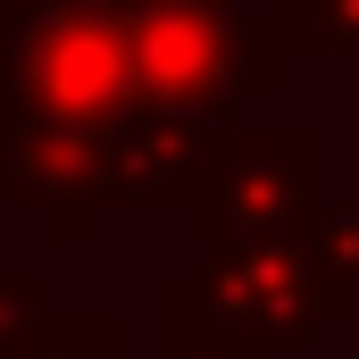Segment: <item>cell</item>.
Instances as JSON below:
<instances>
[{
	"label": "cell",
	"instance_id": "cell-2",
	"mask_svg": "<svg viewBox=\"0 0 359 359\" xmlns=\"http://www.w3.org/2000/svg\"><path fill=\"white\" fill-rule=\"evenodd\" d=\"M126 109H142L126 0H17L0 126H117Z\"/></svg>",
	"mask_w": 359,
	"mask_h": 359
},
{
	"label": "cell",
	"instance_id": "cell-8",
	"mask_svg": "<svg viewBox=\"0 0 359 359\" xmlns=\"http://www.w3.org/2000/svg\"><path fill=\"white\" fill-rule=\"evenodd\" d=\"M301 251L334 276L343 292H359V201H318L301 226Z\"/></svg>",
	"mask_w": 359,
	"mask_h": 359
},
{
	"label": "cell",
	"instance_id": "cell-7",
	"mask_svg": "<svg viewBox=\"0 0 359 359\" xmlns=\"http://www.w3.org/2000/svg\"><path fill=\"white\" fill-rule=\"evenodd\" d=\"M59 301L42 276H0V359H42L59 343Z\"/></svg>",
	"mask_w": 359,
	"mask_h": 359
},
{
	"label": "cell",
	"instance_id": "cell-11",
	"mask_svg": "<svg viewBox=\"0 0 359 359\" xmlns=\"http://www.w3.org/2000/svg\"><path fill=\"white\" fill-rule=\"evenodd\" d=\"M159 359H243L234 343H217V334H184V326H159Z\"/></svg>",
	"mask_w": 359,
	"mask_h": 359
},
{
	"label": "cell",
	"instance_id": "cell-13",
	"mask_svg": "<svg viewBox=\"0 0 359 359\" xmlns=\"http://www.w3.org/2000/svg\"><path fill=\"white\" fill-rule=\"evenodd\" d=\"M326 359H359V351H326Z\"/></svg>",
	"mask_w": 359,
	"mask_h": 359
},
{
	"label": "cell",
	"instance_id": "cell-6",
	"mask_svg": "<svg viewBox=\"0 0 359 359\" xmlns=\"http://www.w3.org/2000/svg\"><path fill=\"white\" fill-rule=\"evenodd\" d=\"M34 201L50 243H84L109 209V126H0V209Z\"/></svg>",
	"mask_w": 359,
	"mask_h": 359
},
{
	"label": "cell",
	"instance_id": "cell-10",
	"mask_svg": "<svg viewBox=\"0 0 359 359\" xmlns=\"http://www.w3.org/2000/svg\"><path fill=\"white\" fill-rule=\"evenodd\" d=\"M42 359H142V351H134V326L126 318H67Z\"/></svg>",
	"mask_w": 359,
	"mask_h": 359
},
{
	"label": "cell",
	"instance_id": "cell-9",
	"mask_svg": "<svg viewBox=\"0 0 359 359\" xmlns=\"http://www.w3.org/2000/svg\"><path fill=\"white\" fill-rule=\"evenodd\" d=\"M292 50H359V0H276Z\"/></svg>",
	"mask_w": 359,
	"mask_h": 359
},
{
	"label": "cell",
	"instance_id": "cell-4",
	"mask_svg": "<svg viewBox=\"0 0 359 359\" xmlns=\"http://www.w3.org/2000/svg\"><path fill=\"white\" fill-rule=\"evenodd\" d=\"M251 0H126L134 92L151 109H234V34Z\"/></svg>",
	"mask_w": 359,
	"mask_h": 359
},
{
	"label": "cell",
	"instance_id": "cell-5",
	"mask_svg": "<svg viewBox=\"0 0 359 359\" xmlns=\"http://www.w3.org/2000/svg\"><path fill=\"white\" fill-rule=\"evenodd\" d=\"M234 142V109H126L109 126V201L126 209H201Z\"/></svg>",
	"mask_w": 359,
	"mask_h": 359
},
{
	"label": "cell",
	"instance_id": "cell-1",
	"mask_svg": "<svg viewBox=\"0 0 359 359\" xmlns=\"http://www.w3.org/2000/svg\"><path fill=\"white\" fill-rule=\"evenodd\" d=\"M359 309V292H343L334 276L301 251V234L284 243H217L201 268H184L159 284V326L184 334H217L243 359L301 351L326 326H343Z\"/></svg>",
	"mask_w": 359,
	"mask_h": 359
},
{
	"label": "cell",
	"instance_id": "cell-12",
	"mask_svg": "<svg viewBox=\"0 0 359 359\" xmlns=\"http://www.w3.org/2000/svg\"><path fill=\"white\" fill-rule=\"evenodd\" d=\"M8 34H17V0H0V59H8Z\"/></svg>",
	"mask_w": 359,
	"mask_h": 359
},
{
	"label": "cell",
	"instance_id": "cell-3",
	"mask_svg": "<svg viewBox=\"0 0 359 359\" xmlns=\"http://www.w3.org/2000/svg\"><path fill=\"white\" fill-rule=\"evenodd\" d=\"M318 209V126H234L201 192V243H284Z\"/></svg>",
	"mask_w": 359,
	"mask_h": 359
}]
</instances>
